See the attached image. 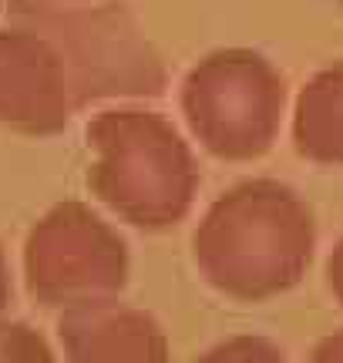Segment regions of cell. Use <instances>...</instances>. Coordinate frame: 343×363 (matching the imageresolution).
Wrapping results in <instances>:
<instances>
[{"label": "cell", "mask_w": 343, "mask_h": 363, "mask_svg": "<svg viewBox=\"0 0 343 363\" xmlns=\"http://www.w3.org/2000/svg\"><path fill=\"white\" fill-rule=\"evenodd\" d=\"M313 252V208L276 179L236 182L212 199L192 233L198 276L236 303H266L290 293L306 276Z\"/></svg>", "instance_id": "1"}, {"label": "cell", "mask_w": 343, "mask_h": 363, "mask_svg": "<svg viewBox=\"0 0 343 363\" xmlns=\"http://www.w3.org/2000/svg\"><path fill=\"white\" fill-rule=\"evenodd\" d=\"M88 189L101 206L145 233H165L196 206L198 162L182 131L148 108H105L84 128Z\"/></svg>", "instance_id": "2"}, {"label": "cell", "mask_w": 343, "mask_h": 363, "mask_svg": "<svg viewBox=\"0 0 343 363\" xmlns=\"http://www.w3.org/2000/svg\"><path fill=\"white\" fill-rule=\"evenodd\" d=\"M17 24L38 27L64 57L78 108L91 101H135L165 94L169 74L142 24L121 4L11 0Z\"/></svg>", "instance_id": "3"}, {"label": "cell", "mask_w": 343, "mask_h": 363, "mask_svg": "<svg viewBox=\"0 0 343 363\" xmlns=\"http://www.w3.org/2000/svg\"><path fill=\"white\" fill-rule=\"evenodd\" d=\"M290 104L286 78L252 48H219L198 57L179 84L189 135L219 162H256L276 145Z\"/></svg>", "instance_id": "4"}, {"label": "cell", "mask_w": 343, "mask_h": 363, "mask_svg": "<svg viewBox=\"0 0 343 363\" xmlns=\"http://www.w3.org/2000/svg\"><path fill=\"white\" fill-rule=\"evenodd\" d=\"M21 259L27 293L51 310L115 299L132 276L125 235L78 199L51 206L30 225Z\"/></svg>", "instance_id": "5"}, {"label": "cell", "mask_w": 343, "mask_h": 363, "mask_svg": "<svg viewBox=\"0 0 343 363\" xmlns=\"http://www.w3.org/2000/svg\"><path fill=\"white\" fill-rule=\"evenodd\" d=\"M78 111L64 57L38 27L0 30V128L24 138H54Z\"/></svg>", "instance_id": "6"}, {"label": "cell", "mask_w": 343, "mask_h": 363, "mask_svg": "<svg viewBox=\"0 0 343 363\" xmlns=\"http://www.w3.org/2000/svg\"><path fill=\"white\" fill-rule=\"evenodd\" d=\"M57 340L64 363H172L162 323L152 313L118 303V296L64 310Z\"/></svg>", "instance_id": "7"}, {"label": "cell", "mask_w": 343, "mask_h": 363, "mask_svg": "<svg viewBox=\"0 0 343 363\" xmlns=\"http://www.w3.org/2000/svg\"><path fill=\"white\" fill-rule=\"evenodd\" d=\"M296 155L320 169H343V61L320 67L296 91L290 111Z\"/></svg>", "instance_id": "8"}, {"label": "cell", "mask_w": 343, "mask_h": 363, "mask_svg": "<svg viewBox=\"0 0 343 363\" xmlns=\"http://www.w3.org/2000/svg\"><path fill=\"white\" fill-rule=\"evenodd\" d=\"M0 363H57V353L40 330L0 313Z\"/></svg>", "instance_id": "9"}, {"label": "cell", "mask_w": 343, "mask_h": 363, "mask_svg": "<svg viewBox=\"0 0 343 363\" xmlns=\"http://www.w3.org/2000/svg\"><path fill=\"white\" fill-rule=\"evenodd\" d=\"M192 363H290L279 343L266 337H252V333H239L223 343H215Z\"/></svg>", "instance_id": "10"}, {"label": "cell", "mask_w": 343, "mask_h": 363, "mask_svg": "<svg viewBox=\"0 0 343 363\" xmlns=\"http://www.w3.org/2000/svg\"><path fill=\"white\" fill-rule=\"evenodd\" d=\"M306 363H343V330L320 340Z\"/></svg>", "instance_id": "11"}, {"label": "cell", "mask_w": 343, "mask_h": 363, "mask_svg": "<svg viewBox=\"0 0 343 363\" xmlns=\"http://www.w3.org/2000/svg\"><path fill=\"white\" fill-rule=\"evenodd\" d=\"M327 286H330L333 299L343 306V239L333 246L330 259H327Z\"/></svg>", "instance_id": "12"}, {"label": "cell", "mask_w": 343, "mask_h": 363, "mask_svg": "<svg viewBox=\"0 0 343 363\" xmlns=\"http://www.w3.org/2000/svg\"><path fill=\"white\" fill-rule=\"evenodd\" d=\"M13 299V283H11V262H7V252L0 246V313L11 306Z\"/></svg>", "instance_id": "13"}, {"label": "cell", "mask_w": 343, "mask_h": 363, "mask_svg": "<svg viewBox=\"0 0 343 363\" xmlns=\"http://www.w3.org/2000/svg\"><path fill=\"white\" fill-rule=\"evenodd\" d=\"M57 4H88V0H57Z\"/></svg>", "instance_id": "14"}]
</instances>
